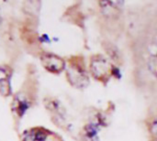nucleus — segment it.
Masks as SVG:
<instances>
[{"label": "nucleus", "mask_w": 157, "mask_h": 141, "mask_svg": "<svg viewBox=\"0 0 157 141\" xmlns=\"http://www.w3.org/2000/svg\"><path fill=\"white\" fill-rule=\"evenodd\" d=\"M41 66L52 74H60L66 69V61L58 54L42 50L39 54Z\"/></svg>", "instance_id": "obj_5"}, {"label": "nucleus", "mask_w": 157, "mask_h": 141, "mask_svg": "<svg viewBox=\"0 0 157 141\" xmlns=\"http://www.w3.org/2000/svg\"><path fill=\"white\" fill-rule=\"evenodd\" d=\"M146 126L151 141H157V107H155L146 120Z\"/></svg>", "instance_id": "obj_9"}, {"label": "nucleus", "mask_w": 157, "mask_h": 141, "mask_svg": "<svg viewBox=\"0 0 157 141\" xmlns=\"http://www.w3.org/2000/svg\"><path fill=\"white\" fill-rule=\"evenodd\" d=\"M19 141H58V139L52 131L41 126H37L23 131Z\"/></svg>", "instance_id": "obj_6"}, {"label": "nucleus", "mask_w": 157, "mask_h": 141, "mask_svg": "<svg viewBox=\"0 0 157 141\" xmlns=\"http://www.w3.org/2000/svg\"><path fill=\"white\" fill-rule=\"evenodd\" d=\"M90 72L92 76L99 82H108L112 76L114 65L107 58L100 54L94 55L90 58Z\"/></svg>", "instance_id": "obj_4"}, {"label": "nucleus", "mask_w": 157, "mask_h": 141, "mask_svg": "<svg viewBox=\"0 0 157 141\" xmlns=\"http://www.w3.org/2000/svg\"><path fill=\"white\" fill-rule=\"evenodd\" d=\"M39 97V80L37 71L29 65L25 79L19 89L13 94L10 103V112L14 121L16 130H18L19 123L35 105Z\"/></svg>", "instance_id": "obj_2"}, {"label": "nucleus", "mask_w": 157, "mask_h": 141, "mask_svg": "<svg viewBox=\"0 0 157 141\" xmlns=\"http://www.w3.org/2000/svg\"><path fill=\"white\" fill-rule=\"evenodd\" d=\"M43 106L47 112L50 114L52 122L59 124L65 119V110L62 103L55 97L46 96L43 99Z\"/></svg>", "instance_id": "obj_7"}, {"label": "nucleus", "mask_w": 157, "mask_h": 141, "mask_svg": "<svg viewBox=\"0 0 157 141\" xmlns=\"http://www.w3.org/2000/svg\"><path fill=\"white\" fill-rule=\"evenodd\" d=\"M134 44L136 80L157 95V26L141 33Z\"/></svg>", "instance_id": "obj_1"}, {"label": "nucleus", "mask_w": 157, "mask_h": 141, "mask_svg": "<svg viewBox=\"0 0 157 141\" xmlns=\"http://www.w3.org/2000/svg\"><path fill=\"white\" fill-rule=\"evenodd\" d=\"M67 82L75 88L83 89L89 83V76L86 72L85 62L79 56H73L68 60L65 69Z\"/></svg>", "instance_id": "obj_3"}, {"label": "nucleus", "mask_w": 157, "mask_h": 141, "mask_svg": "<svg viewBox=\"0 0 157 141\" xmlns=\"http://www.w3.org/2000/svg\"><path fill=\"white\" fill-rule=\"evenodd\" d=\"M14 69L6 63L0 64V95L4 98L12 97V84Z\"/></svg>", "instance_id": "obj_8"}]
</instances>
